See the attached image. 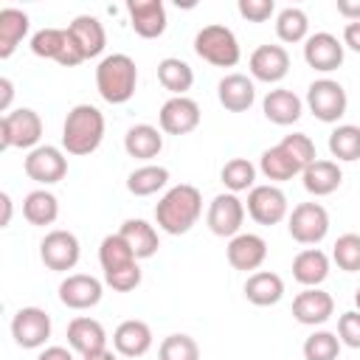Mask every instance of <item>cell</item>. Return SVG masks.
Returning a JSON list of instances; mask_svg holds the SVG:
<instances>
[{
    "mask_svg": "<svg viewBox=\"0 0 360 360\" xmlns=\"http://www.w3.org/2000/svg\"><path fill=\"white\" fill-rule=\"evenodd\" d=\"M202 214V194L197 186L191 183H180V186H172L155 205V222L160 231L172 233V236H180V233H188L197 219Z\"/></svg>",
    "mask_w": 360,
    "mask_h": 360,
    "instance_id": "1",
    "label": "cell"
},
{
    "mask_svg": "<svg viewBox=\"0 0 360 360\" xmlns=\"http://www.w3.org/2000/svg\"><path fill=\"white\" fill-rule=\"evenodd\" d=\"M104 115L93 104H76L62 124V149L68 155H90L104 141Z\"/></svg>",
    "mask_w": 360,
    "mask_h": 360,
    "instance_id": "2",
    "label": "cell"
},
{
    "mask_svg": "<svg viewBox=\"0 0 360 360\" xmlns=\"http://www.w3.org/2000/svg\"><path fill=\"white\" fill-rule=\"evenodd\" d=\"M98 264L104 270V284L115 292H129L141 284V267L129 245L118 233H107L98 245Z\"/></svg>",
    "mask_w": 360,
    "mask_h": 360,
    "instance_id": "3",
    "label": "cell"
},
{
    "mask_svg": "<svg viewBox=\"0 0 360 360\" xmlns=\"http://www.w3.org/2000/svg\"><path fill=\"white\" fill-rule=\"evenodd\" d=\"M138 65L127 53H110L96 68V90L107 104H127L135 96Z\"/></svg>",
    "mask_w": 360,
    "mask_h": 360,
    "instance_id": "4",
    "label": "cell"
},
{
    "mask_svg": "<svg viewBox=\"0 0 360 360\" xmlns=\"http://www.w3.org/2000/svg\"><path fill=\"white\" fill-rule=\"evenodd\" d=\"M194 53L214 65V68H233L242 56L239 51V39L236 34L228 28V25H219V22H211V25H202L194 37Z\"/></svg>",
    "mask_w": 360,
    "mask_h": 360,
    "instance_id": "5",
    "label": "cell"
},
{
    "mask_svg": "<svg viewBox=\"0 0 360 360\" xmlns=\"http://www.w3.org/2000/svg\"><path fill=\"white\" fill-rule=\"evenodd\" d=\"M42 118L31 107H17L0 118V149H37L42 138Z\"/></svg>",
    "mask_w": 360,
    "mask_h": 360,
    "instance_id": "6",
    "label": "cell"
},
{
    "mask_svg": "<svg viewBox=\"0 0 360 360\" xmlns=\"http://www.w3.org/2000/svg\"><path fill=\"white\" fill-rule=\"evenodd\" d=\"M31 51H34V56L53 59L62 68H76V65L84 62V56H82V51L73 42L68 28H39L31 37Z\"/></svg>",
    "mask_w": 360,
    "mask_h": 360,
    "instance_id": "7",
    "label": "cell"
},
{
    "mask_svg": "<svg viewBox=\"0 0 360 360\" xmlns=\"http://www.w3.org/2000/svg\"><path fill=\"white\" fill-rule=\"evenodd\" d=\"M307 107H309V112L318 121L335 124L338 118L346 115L349 96H346V90H343L340 82H335V79H315L307 87Z\"/></svg>",
    "mask_w": 360,
    "mask_h": 360,
    "instance_id": "8",
    "label": "cell"
},
{
    "mask_svg": "<svg viewBox=\"0 0 360 360\" xmlns=\"http://www.w3.org/2000/svg\"><path fill=\"white\" fill-rule=\"evenodd\" d=\"M287 231L298 245H318L329 233V211L321 202H298L287 217Z\"/></svg>",
    "mask_w": 360,
    "mask_h": 360,
    "instance_id": "9",
    "label": "cell"
},
{
    "mask_svg": "<svg viewBox=\"0 0 360 360\" xmlns=\"http://www.w3.org/2000/svg\"><path fill=\"white\" fill-rule=\"evenodd\" d=\"M245 211L259 225H278L281 219L290 217V202H287V194L278 186L264 183V186H253L248 191Z\"/></svg>",
    "mask_w": 360,
    "mask_h": 360,
    "instance_id": "10",
    "label": "cell"
},
{
    "mask_svg": "<svg viewBox=\"0 0 360 360\" xmlns=\"http://www.w3.org/2000/svg\"><path fill=\"white\" fill-rule=\"evenodd\" d=\"M79 256H82V245L76 239V233L70 231H48L45 239L39 242V259L48 270L53 273H68L79 264Z\"/></svg>",
    "mask_w": 360,
    "mask_h": 360,
    "instance_id": "11",
    "label": "cell"
},
{
    "mask_svg": "<svg viewBox=\"0 0 360 360\" xmlns=\"http://www.w3.org/2000/svg\"><path fill=\"white\" fill-rule=\"evenodd\" d=\"M205 222L211 228L214 236H222V239H233L236 233H242V222H245V202L231 194V191H222L211 200L208 205V214H205Z\"/></svg>",
    "mask_w": 360,
    "mask_h": 360,
    "instance_id": "12",
    "label": "cell"
},
{
    "mask_svg": "<svg viewBox=\"0 0 360 360\" xmlns=\"http://www.w3.org/2000/svg\"><path fill=\"white\" fill-rule=\"evenodd\" d=\"M25 174L39 183V186H53L59 183L65 174H68V158L59 146H51V143H39L37 149H31L25 155V163H22Z\"/></svg>",
    "mask_w": 360,
    "mask_h": 360,
    "instance_id": "13",
    "label": "cell"
},
{
    "mask_svg": "<svg viewBox=\"0 0 360 360\" xmlns=\"http://www.w3.org/2000/svg\"><path fill=\"white\" fill-rule=\"evenodd\" d=\"M11 338L22 349H39L51 338V315L39 307H22L11 318Z\"/></svg>",
    "mask_w": 360,
    "mask_h": 360,
    "instance_id": "14",
    "label": "cell"
},
{
    "mask_svg": "<svg viewBox=\"0 0 360 360\" xmlns=\"http://www.w3.org/2000/svg\"><path fill=\"white\" fill-rule=\"evenodd\" d=\"M200 104L188 96H172L163 101L160 112H158V124L160 132L166 135H188L200 127Z\"/></svg>",
    "mask_w": 360,
    "mask_h": 360,
    "instance_id": "15",
    "label": "cell"
},
{
    "mask_svg": "<svg viewBox=\"0 0 360 360\" xmlns=\"http://www.w3.org/2000/svg\"><path fill=\"white\" fill-rule=\"evenodd\" d=\"M343 51H346L343 39H338L329 31H318V34H309L307 42H304V62L312 70L332 73L343 65Z\"/></svg>",
    "mask_w": 360,
    "mask_h": 360,
    "instance_id": "16",
    "label": "cell"
},
{
    "mask_svg": "<svg viewBox=\"0 0 360 360\" xmlns=\"http://www.w3.org/2000/svg\"><path fill=\"white\" fill-rule=\"evenodd\" d=\"M250 76L264 84H278L290 73V53L284 45H259L248 59Z\"/></svg>",
    "mask_w": 360,
    "mask_h": 360,
    "instance_id": "17",
    "label": "cell"
},
{
    "mask_svg": "<svg viewBox=\"0 0 360 360\" xmlns=\"http://www.w3.org/2000/svg\"><path fill=\"white\" fill-rule=\"evenodd\" d=\"M332 312H335V298L321 287H304L292 298V318L304 326H321L332 318Z\"/></svg>",
    "mask_w": 360,
    "mask_h": 360,
    "instance_id": "18",
    "label": "cell"
},
{
    "mask_svg": "<svg viewBox=\"0 0 360 360\" xmlns=\"http://www.w3.org/2000/svg\"><path fill=\"white\" fill-rule=\"evenodd\" d=\"M228 264L233 270H242V273H256L264 259H267V242L259 236V233H236L233 239H228Z\"/></svg>",
    "mask_w": 360,
    "mask_h": 360,
    "instance_id": "19",
    "label": "cell"
},
{
    "mask_svg": "<svg viewBox=\"0 0 360 360\" xmlns=\"http://www.w3.org/2000/svg\"><path fill=\"white\" fill-rule=\"evenodd\" d=\"M101 295H104V284L87 273H70L59 284V301L68 309H90L101 301Z\"/></svg>",
    "mask_w": 360,
    "mask_h": 360,
    "instance_id": "20",
    "label": "cell"
},
{
    "mask_svg": "<svg viewBox=\"0 0 360 360\" xmlns=\"http://www.w3.org/2000/svg\"><path fill=\"white\" fill-rule=\"evenodd\" d=\"M129 25L143 39H158L166 31V6L160 0H129Z\"/></svg>",
    "mask_w": 360,
    "mask_h": 360,
    "instance_id": "21",
    "label": "cell"
},
{
    "mask_svg": "<svg viewBox=\"0 0 360 360\" xmlns=\"http://www.w3.org/2000/svg\"><path fill=\"white\" fill-rule=\"evenodd\" d=\"M112 346L127 360L143 357L152 349V329H149V323L146 321H138V318L121 321L115 326V332H112Z\"/></svg>",
    "mask_w": 360,
    "mask_h": 360,
    "instance_id": "22",
    "label": "cell"
},
{
    "mask_svg": "<svg viewBox=\"0 0 360 360\" xmlns=\"http://www.w3.org/2000/svg\"><path fill=\"white\" fill-rule=\"evenodd\" d=\"M68 346L73 352H79L82 357L104 352L107 349V332H104V326L96 318L79 315V318H73L68 323Z\"/></svg>",
    "mask_w": 360,
    "mask_h": 360,
    "instance_id": "23",
    "label": "cell"
},
{
    "mask_svg": "<svg viewBox=\"0 0 360 360\" xmlns=\"http://www.w3.org/2000/svg\"><path fill=\"white\" fill-rule=\"evenodd\" d=\"M217 98H219V104H222L225 110H231V112H245V110H250L253 101H256V84H253V79L245 76V73H228V76H222L219 84H217Z\"/></svg>",
    "mask_w": 360,
    "mask_h": 360,
    "instance_id": "24",
    "label": "cell"
},
{
    "mask_svg": "<svg viewBox=\"0 0 360 360\" xmlns=\"http://www.w3.org/2000/svg\"><path fill=\"white\" fill-rule=\"evenodd\" d=\"M68 31H70V37L79 45V51H82L84 59H96L104 51V45H107V31L98 22V17H93V14L73 17L70 25H68Z\"/></svg>",
    "mask_w": 360,
    "mask_h": 360,
    "instance_id": "25",
    "label": "cell"
},
{
    "mask_svg": "<svg viewBox=\"0 0 360 360\" xmlns=\"http://www.w3.org/2000/svg\"><path fill=\"white\" fill-rule=\"evenodd\" d=\"M262 110H264V118L270 124H278V127H290L301 118L304 112V101L287 90V87H276V90H267L264 101H262Z\"/></svg>",
    "mask_w": 360,
    "mask_h": 360,
    "instance_id": "26",
    "label": "cell"
},
{
    "mask_svg": "<svg viewBox=\"0 0 360 360\" xmlns=\"http://www.w3.org/2000/svg\"><path fill=\"white\" fill-rule=\"evenodd\" d=\"M301 183H304V188H307L312 197H329L332 191L340 188L343 172H340V166H338L335 160L318 158V160H312V163L301 172Z\"/></svg>",
    "mask_w": 360,
    "mask_h": 360,
    "instance_id": "27",
    "label": "cell"
},
{
    "mask_svg": "<svg viewBox=\"0 0 360 360\" xmlns=\"http://www.w3.org/2000/svg\"><path fill=\"white\" fill-rule=\"evenodd\" d=\"M118 236L129 245V250L135 253V259H152L160 248V239H158V231L155 225H149L146 219H124L121 228H118Z\"/></svg>",
    "mask_w": 360,
    "mask_h": 360,
    "instance_id": "28",
    "label": "cell"
},
{
    "mask_svg": "<svg viewBox=\"0 0 360 360\" xmlns=\"http://www.w3.org/2000/svg\"><path fill=\"white\" fill-rule=\"evenodd\" d=\"M329 276V256L321 248H304L292 259V278L301 287H321Z\"/></svg>",
    "mask_w": 360,
    "mask_h": 360,
    "instance_id": "29",
    "label": "cell"
},
{
    "mask_svg": "<svg viewBox=\"0 0 360 360\" xmlns=\"http://www.w3.org/2000/svg\"><path fill=\"white\" fill-rule=\"evenodd\" d=\"M284 295V278L270 270H256L245 281V298L256 307H273Z\"/></svg>",
    "mask_w": 360,
    "mask_h": 360,
    "instance_id": "30",
    "label": "cell"
},
{
    "mask_svg": "<svg viewBox=\"0 0 360 360\" xmlns=\"http://www.w3.org/2000/svg\"><path fill=\"white\" fill-rule=\"evenodd\" d=\"M28 28H31V20L22 8H14V6L0 8V59H8L17 51Z\"/></svg>",
    "mask_w": 360,
    "mask_h": 360,
    "instance_id": "31",
    "label": "cell"
},
{
    "mask_svg": "<svg viewBox=\"0 0 360 360\" xmlns=\"http://www.w3.org/2000/svg\"><path fill=\"white\" fill-rule=\"evenodd\" d=\"M124 149L129 158H138V160H152L160 155L163 149V135L158 127L152 124H135L127 129L124 135Z\"/></svg>",
    "mask_w": 360,
    "mask_h": 360,
    "instance_id": "32",
    "label": "cell"
},
{
    "mask_svg": "<svg viewBox=\"0 0 360 360\" xmlns=\"http://www.w3.org/2000/svg\"><path fill=\"white\" fill-rule=\"evenodd\" d=\"M158 82L172 96H186L194 84V70H191L188 62H183L177 56H166V59L158 62Z\"/></svg>",
    "mask_w": 360,
    "mask_h": 360,
    "instance_id": "33",
    "label": "cell"
},
{
    "mask_svg": "<svg viewBox=\"0 0 360 360\" xmlns=\"http://www.w3.org/2000/svg\"><path fill=\"white\" fill-rule=\"evenodd\" d=\"M22 217L31 222V225H53L56 217H59V200L48 191V188H34L25 194L22 200Z\"/></svg>",
    "mask_w": 360,
    "mask_h": 360,
    "instance_id": "34",
    "label": "cell"
},
{
    "mask_svg": "<svg viewBox=\"0 0 360 360\" xmlns=\"http://www.w3.org/2000/svg\"><path fill=\"white\" fill-rule=\"evenodd\" d=\"M259 172L276 186V183H284V180H292L295 174H301V166L276 143V146H270V149L262 152V158H259Z\"/></svg>",
    "mask_w": 360,
    "mask_h": 360,
    "instance_id": "35",
    "label": "cell"
},
{
    "mask_svg": "<svg viewBox=\"0 0 360 360\" xmlns=\"http://www.w3.org/2000/svg\"><path fill=\"white\" fill-rule=\"evenodd\" d=\"M276 37L287 45L295 42H307L309 37V17L304 14V8L298 6H287L276 14Z\"/></svg>",
    "mask_w": 360,
    "mask_h": 360,
    "instance_id": "36",
    "label": "cell"
},
{
    "mask_svg": "<svg viewBox=\"0 0 360 360\" xmlns=\"http://www.w3.org/2000/svg\"><path fill=\"white\" fill-rule=\"evenodd\" d=\"M166 183H169V169L166 166H155V163H143L135 172H129V177H127V188L135 197L158 194L160 188H166Z\"/></svg>",
    "mask_w": 360,
    "mask_h": 360,
    "instance_id": "37",
    "label": "cell"
},
{
    "mask_svg": "<svg viewBox=\"0 0 360 360\" xmlns=\"http://www.w3.org/2000/svg\"><path fill=\"white\" fill-rule=\"evenodd\" d=\"M329 152L338 160L343 163H352L360 158V127L354 124H338L332 132H329Z\"/></svg>",
    "mask_w": 360,
    "mask_h": 360,
    "instance_id": "38",
    "label": "cell"
},
{
    "mask_svg": "<svg viewBox=\"0 0 360 360\" xmlns=\"http://www.w3.org/2000/svg\"><path fill=\"white\" fill-rule=\"evenodd\" d=\"M219 177H222V183H225V188H228L231 194L250 191L253 183H256V166H253L248 158H231V160L222 166Z\"/></svg>",
    "mask_w": 360,
    "mask_h": 360,
    "instance_id": "39",
    "label": "cell"
},
{
    "mask_svg": "<svg viewBox=\"0 0 360 360\" xmlns=\"http://www.w3.org/2000/svg\"><path fill=\"white\" fill-rule=\"evenodd\" d=\"M340 338H338V332H329V329H318V332H312L307 340H304V346H301V352H304V360H338L340 357Z\"/></svg>",
    "mask_w": 360,
    "mask_h": 360,
    "instance_id": "40",
    "label": "cell"
},
{
    "mask_svg": "<svg viewBox=\"0 0 360 360\" xmlns=\"http://www.w3.org/2000/svg\"><path fill=\"white\" fill-rule=\"evenodd\" d=\"M158 360H200V346L191 335L174 332V335H166L160 340Z\"/></svg>",
    "mask_w": 360,
    "mask_h": 360,
    "instance_id": "41",
    "label": "cell"
},
{
    "mask_svg": "<svg viewBox=\"0 0 360 360\" xmlns=\"http://www.w3.org/2000/svg\"><path fill=\"white\" fill-rule=\"evenodd\" d=\"M332 262L346 273H357L360 270V233L338 236V242L332 248Z\"/></svg>",
    "mask_w": 360,
    "mask_h": 360,
    "instance_id": "42",
    "label": "cell"
},
{
    "mask_svg": "<svg viewBox=\"0 0 360 360\" xmlns=\"http://www.w3.org/2000/svg\"><path fill=\"white\" fill-rule=\"evenodd\" d=\"M278 146L301 166V172L312 163V160H318V152H315V143H312V138L309 135H304V132H292V135H284L281 141H278Z\"/></svg>",
    "mask_w": 360,
    "mask_h": 360,
    "instance_id": "43",
    "label": "cell"
},
{
    "mask_svg": "<svg viewBox=\"0 0 360 360\" xmlns=\"http://www.w3.org/2000/svg\"><path fill=\"white\" fill-rule=\"evenodd\" d=\"M338 338L349 349H360V312L357 309H349L338 318Z\"/></svg>",
    "mask_w": 360,
    "mask_h": 360,
    "instance_id": "44",
    "label": "cell"
},
{
    "mask_svg": "<svg viewBox=\"0 0 360 360\" xmlns=\"http://www.w3.org/2000/svg\"><path fill=\"white\" fill-rule=\"evenodd\" d=\"M236 8H239V14H242L248 22H264V20L273 17L276 3H273V0H239Z\"/></svg>",
    "mask_w": 360,
    "mask_h": 360,
    "instance_id": "45",
    "label": "cell"
},
{
    "mask_svg": "<svg viewBox=\"0 0 360 360\" xmlns=\"http://www.w3.org/2000/svg\"><path fill=\"white\" fill-rule=\"evenodd\" d=\"M343 48L360 53V22H346L343 25Z\"/></svg>",
    "mask_w": 360,
    "mask_h": 360,
    "instance_id": "46",
    "label": "cell"
},
{
    "mask_svg": "<svg viewBox=\"0 0 360 360\" xmlns=\"http://www.w3.org/2000/svg\"><path fill=\"white\" fill-rule=\"evenodd\" d=\"M338 14L346 22H360V0H338Z\"/></svg>",
    "mask_w": 360,
    "mask_h": 360,
    "instance_id": "47",
    "label": "cell"
},
{
    "mask_svg": "<svg viewBox=\"0 0 360 360\" xmlns=\"http://www.w3.org/2000/svg\"><path fill=\"white\" fill-rule=\"evenodd\" d=\"M11 98H14V82L8 76H0V112H11Z\"/></svg>",
    "mask_w": 360,
    "mask_h": 360,
    "instance_id": "48",
    "label": "cell"
},
{
    "mask_svg": "<svg viewBox=\"0 0 360 360\" xmlns=\"http://www.w3.org/2000/svg\"><path fill=\"white\" fill-rule=\"evenodd\" d=\"M37 360H73V349L68 346H48L37 354Z\"/></svg>",
    "mask_w": 360,
    "mask_h": 360,
    "instance_id": "49",
    "label": "cell"
},
{
    "mask_svg": "<svg viewBox=\"0 0 360 360\" xmlns=\"http://www.w3.org/2000/svg\"><path fill=\"white\" fill-rule=\"evenodd\" d=\"M0 205H3V219H0V225L6 228V225L11 222V197H8L6 191L0 194Z\"/></svg>",
    "mask_w": 360,
    "mask_h": 360,
    "instance_id": "50",
    "label": "cell"
},
{
    "mask_svg": "<svg viewBox=\"0 0 360 360\" xmlns=\"http://www.w3.org/2000/svg\"><path fill=\"white\" fill-rule=\"evenodd\" d=\"M82 360H118L110 349H104V352H96V354H87V357H82Z\"/></svg>",
    "mask_w": 360,
    "mask_h": 360,
    "instance_id": "51",
    "label": "cell"
},
{
    "mask_svg": "<svg viewBox=\"0 0 360 360\" xmlns=\"http://www.w3.org/2000/svg\"><path fill=\"white\" fill-rule=\"evenodd\" d=\"M354 307H357V312H360V287L354 290Z\"/></svg>",
    "mask_w": 360,
    "mask_h": 360,
    "instance_id": "52",
    "label": "cell"
}]
</instances>
